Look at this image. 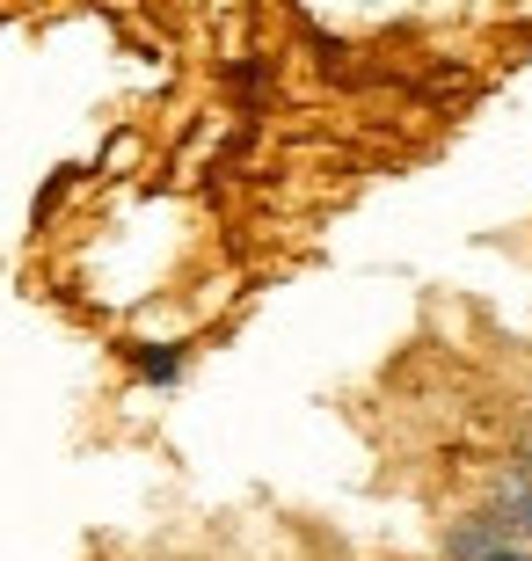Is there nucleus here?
<instances>
[{
  "label": "nucleus",
  "mask_w": 532,
  "mask_h": 561,
  "mask_svg": "<svg viewBox=\"0 0 532 561\" xmlns=\"http://www.w3.org/2000/svg\"><path fill=\"white\" fill-rule=\"evenodd\" d=\"M474 503H482L489 518H503L518 540H532V459L511 453V459H496V467H482V481H474Z\"/></svg>",
  "instance_id": "nucleus-1"
},
{
  "label": "nucleus",
  "mask_w": 532,
  "mask_h": 561,
  "mask_svg": "<svg viewBox=\"0 0 532 561\" xmlns=\"http://www.w3.org/2000/svg\"><path fill=\"white\" fill-rule=\"evenodd\" d=\"M511 547H532V540H518L511 525L489 518L482 503H467L460 518L438 525V554H445V561H496V554H511Z\"/></svg>",
  "instance_id": "nucleus-2"
},
{
  "label": "nucleus",
  "mask_w": 532,
  "mask_h": 561,
  "mask_svg": "<svg viewBox=\"0 0 532 561\" xmlns=\"http://www.w3.org/2000/svg\"><path fill=\"white\" fill-rule=\"evenodd\" d=\"M132 373L146 379V387H176L183 379V365H190V343H132Z\"/></svg>",
  "instance_id": "nucleus-3"
},
{
  "label": "nucleus",
  "mask_w": 532,
  "mask_h": 561,
  "mask_svg": "<svg viewBox=\"0 0 532 561\" xmlns=\"http://www.w3.org/2000/svg\"><path fill=\"white\" fill-rule=\"evenodd\" d=\"M496 561H532V547H511V554H496Z\"/></svg>",
  "instance_id": "nucleus-4"
}]
</instances>
